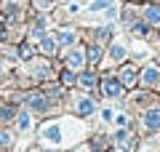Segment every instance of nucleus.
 <instances>
[{
    "label": "nucleus",
    "mask_w": 160,
    "mask_h": 152,
    "mask_svg": "<svg viewBox=\"0 0 160 152\" xmlns=\"http://www.w3.org/2000/svg\"><path fill=\"white\" fill-rule=\"evenodd\" d=\"M78 112H80V115H91V112H93V101H91V99H83V101L78 104Z\"/></svg>",
    "instance_id": "obj_6"
},
{
    "label": "nucleus",
    "mask_w": 160,
    "mask_h": 152,
    "mask_svg": "<svg viewBox=\"0 0 160 152\" xmlns=\"http://www.w3.org/2000/svg\"><path fill=\"white\" fill-rule=\"evenodd\" d=\"M102 88H104V94H107V96H118V94H120V85L115 83L112 78H107V80H104V85H102Z\"/></svg>",
    "instance_id": "obj_5"
},
{
    "label": "nucleus",
    "mask_w": 160,
    "mask_h": 152,
    "mask_svg": "<svg viewBox=\"0 0 160 152\" xmlns=\"http://www.w3.org/2000/svg\"><path fill=\"white\" fill-rule=\"evenodd\" d=\"M112 6V0H96V3H91V11H102V8H109Z\"/></svg>",
    "instance_id": "obj_11"
},
{
    "label": "nucleus",
    "mask_w": 160,
    "mask_h": 152,
    "mask_svg": "<svg viewBox=\"0 0 160 152\" xmlns=\"http://www.w3.org/2000/svg\"><path fill=\"white\" fill-rule=\"evenodd\" d=\"M16 123H19V131H29V118H27V115H19Z\"/></svg>",
    "instance_id": "obj_13"
},
{
    "label": "nucleus",
    "mask_w": 160,
    "mask_h": 152,
    "mask_svg": "<svg viewBox=\"0 0 160 152\" xmlns=\"http://www.w3.org/2000/svg\"><path fill=\"white\" fill-rule=\"evenodd\" d=\"M109 56H112L115 62H120V59L126 56V48H123V45H115V48H112V53H109Z\"/></svg>",
    "instance_id": "obj_10"
},
{
    "label": "nucleus",
    "mask_w": 160,
    "mask_h": 152,
    "mask_svg": "<svg viewBox=\"0 0 160 152\" xmlns=\"http://www.w3.org/2000/svg\"><path fill=\"white\" fill-rule=\"evenodd\" d=\"M93 83V75H83V78H80V85H91Z\"/></svg>",
    "instance_id": "obj_17"
},
{
    "label": "nucleus",
    "mask_w": 160,
    "mask_h": 152,
    "mask_svg": "<svg viewBox=\"0 0 160 152\" xmlns=\"http://www.w3.org/2000/svg\"><path fill=\"white\" fill-rule=\"evenodd\" d=\"M29 104H32V109H38V112L48 109V101H46L43 94H29Z\"/></svg>",
    "instance_id": "obj_2"
},
{
    "label": "nucleus",
    "mask_w": 160,
    "mask_h": 152,
    "mask_svg": "<svg viewBox=\"0 0 160 152\" xmlns=\"http://www.w3.org/2000/svg\"><path fill=\"white\" fill-rule=\"evenodd\" d=\"M144 19L152 22V24H158L160 22V6H147L144 8Z\"/></svg>",
    "instance_id": "obj_4"
},
{
    "label": "nucleus",
    "mask_w": 160,
    "mask_h": 152,
    "mask_svg": "<svg viewBox=\"0 0 160 152\" xmlns=\"http://www.w3.org/2000/svg\"><path fill=\"white\" fill-rule=\"evenodd\" d=\"M142 83H144V85H155V83H158V69H155V67H147V69L142 72Z\"/></svg>",
    "instance_id": "obj_3"
},
{
    "label": "nucleus",
    "mask_w": 160,
    "mask_h": 152,
    "mask_svg": "<svg viewBox=\"0 0 160 152\" xmlns=\"http://www.w3.org/2000/svg\"><path fill=\"white\" fill-rule=\"evenodd\" d=\"M112 38V27H102L99 29V40H109Z\"/></svg>",
    "instance_id": "obj_14"
},
{
    "label": "nucleus",
    "mask_w": 160,
    "mask_h": 152,
    "mask_svg": "<svg viewBox=\"0 0 160 152\" xmlns=\"http://www.w3.org/2000/svg\"><path fill=\"white\" fill-rule=\"evenodd\" d=\"M11 118H13V109L11 107H0V120H3V123H8Z\"/></svg>",
    "instance_id": "obj_12"
},
{
    "label": "nucleus",
    "mask_w": 160,
    "mask_h": 152,
    "mask_svg": "<svg viewBox=\"0 0 160 152\" xmlns=\"http://www.w3.org/2000/svg\"><path fill=\"white\" fill-rule=\"evenodd\" d=\"M144 128H149V131L160 128V109H152V112L144 115Z\"/></svg>",
    "instance_id": "obj_1"
},
{
    "label": "nucleus",
    "mask_w": 160,
    "mask_h": 152,
    "mask_svg": "<svg viewBox=\"0 0 160 152\" xmlns=\"http://www.w3.org/2000/svg\"><path fill=\"white\" fill-rule=\"evenodd\" d=\"M72 40H75L72 32H59V45H69Z\"/></svg>",
    "instance_id": "obj_9"
},
{
    "label": "nucleus",
    "mask_w": 160,
    "mask_h": 152,
    "mask_svg": "<svg viewBox=\"0 0 160 152\" xmlns=\"http://www.w3.org/2000/svg\"><path fill=\"white\" fill-rule=\"evenodd\" d=\"M0 147H11V134L0 131Z\"/></svg>",
    "instance_id": "obj_15"
},
{
    "label": "nucleus",
    "mask_w": 160,
    "mask_h": 152,
    "mask_svg": "<svg viewBox=\"0 0 160 152\" xmlns=\"http://www.w3.org/2000/svg\"><path fill=\"white\" fill-rule=\"evenodd\" d=\"M67 64L69 67H80V64H83V53H80V51H72L67 56Z\"/></svg>",
    "instance_id": "obj_7"
},
{
    "label": "nucleus",
    "mask_w": 160,
    "mask_h": 152,
    "mask_svg": "<svg viewBox=\"0 0 160 152\" xmlns=\"http://www.w3.org/2000/svg\"><path fill=\"white\" fill-rule=\"evenodd\" d=\"M88 62H99V48H91V51H88Z\"/></svg>",
    "instance_id": "obj_16"
},
{
    "label": "nucleus",
    "mask_w": 160,
    "mask_h": 152,
    "mask_svg": "<svg viewBox=\"0 0 160 152\" xmlns=\"http://www.w3.org/2000/svg\"><path fill=\"white\" fill-rule=\"evenodd\" d=\"M120 83H126V85H133V69L126 67L123 72H120Z\"/></svg>",
    "instance_id": "obj_8"
}]
</instances>
